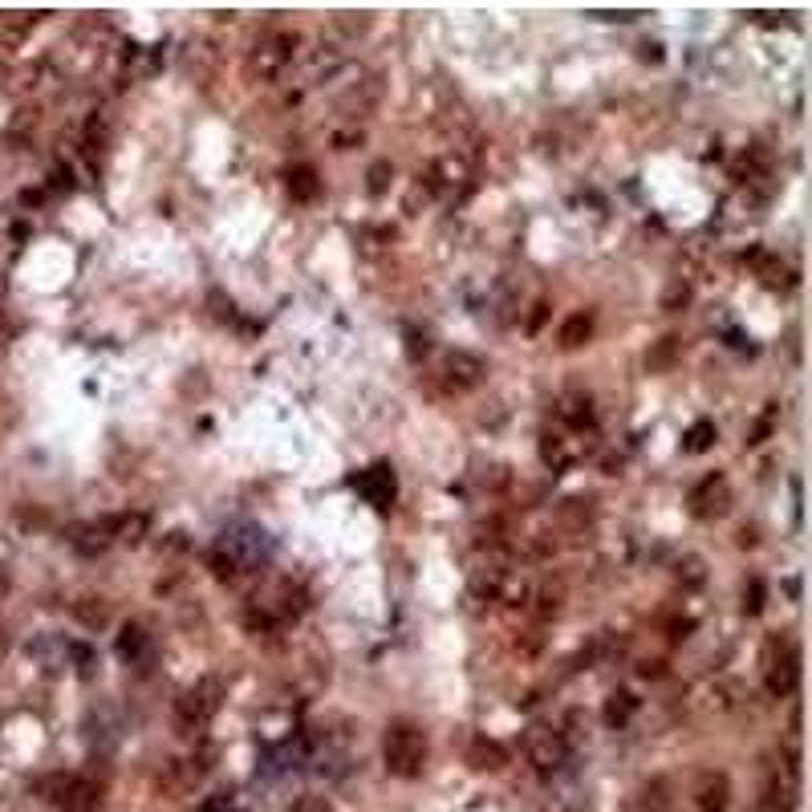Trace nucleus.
<instances>
[{"instance_id": "e433bc0d", "label": "nucleus", "mask_w": 812, "mask_h": 812, "mask_svg": "<svg viewBox=\"0 0 812 812\" xmlns=\"http://www.w3.org/2000/svg\"><path fill=\"white\" fill-rule=\"evenodd\" d=\"M293 812H334V808H329V800H326V797H301Z\"/></svg>"}, {"instance_id": "4be33fe9", "label": "nucleus", "mask_w": 812, "mask_h": 812, "mask_svg": "<svg viewBox=\"0 0 812 812\" xmlns=\"http://www.w3.org/2000/svg\"><path fill=\"white\" fill-rule=\"evenodd\" d=\"M638 711V698H634L630 691H614L606 703V723L609 727H622V723H630V715Z\"/></svg>"}, {"instance_id": "ea45409f", "label": "nucleus", "mask_w": 812, "mask_h": 812, "mask_svg": "<svg viewBox=\"0 0 812 812\" xmlns=\"http://www.w3.org/2000/svg\"><path fill=\"white\" fill-rule=\"evenodd\" d=\"M638 675H642V678H658V675H662V662H642Z\"/></svg>"}, {"instance_id": "cd10ccee", "label": "nucleus", "mask_w": 812, "mask_h": 812, "mask_svg": "<svg viewBox=\"0 0 812 812\" xmlns=\"http://www.w3.org/2000/svg\"><path fill=\"white\" fill-rule=\"evenodd\" d=\"M687 305H691V285H687L683 276H670L667 293H662V309L678 313V309H687Z\"/></svg>"}, {"instance_id": "a878e982", "label": "nucleus", "mask_w": 812, "mask_h": 812, "mask_svg": "<svg viewBox=\"0 0 812 812\" xmlns=\"http://www.w3.org/2000/svg\"><path fill=\"white\" fill-rule=\"evenodd\" d=\"M675 357H678V337H662L658 346L650 349V354H646V370H670V366H675Z\"/></svg>"}, {"instance_id": "c85d7f7f", "label": "nucleus", "mask_w": 812, "mask_h": 812, "mask_svg": "<svg viewBox=\"0 0 812 812\" xmlns=\"http://www.w3.org/2000/svg\"><path fill=\"white\" fill-rule=\"evenodd\" d=\"M711 443H715V423H707V418H703V423H695L691 431H687L683 451H687V456H698V451H707Z\"/></svg>"}, {"instance_id": "f03ea898", "label": "nucleus", "mask_w": 812, "mask_h": 812, "mask_svg": "<svg viewBox=\"0 0 812 812\" xmlns=\"http://www.w3.org/2000/svg\"><path fill=\"white\" fill-rule=\"evenodd\" d=\"M293 54H296L293 33H268V37L256 41V49L248 54V77L252 82H276V77L293 65Z\"/></svg>"}, {"instance_id": "4c0bfd02", "label": "nucleus", "mask_w": 812, "mask_h": 812, "mask_svg": "<svg viewBox=\"0 0 812 812\" xmlns=\"http://www.w3.org/2000/svg\"><path fill=\"white\" fill-rule=\"evenodd\" d=\"M545 317H548V305H545V301H536V305H532V317H528V334H540Z\"/></svg>"}, {"instance_id": "f8f14e48", "label": "nucleus", "mask_w": 812, "mask_h": 812, "mask_svg": "<svg viewBox=\"0 0 812 812\" xmlns=\"http://www.w3.org/2000/svg\"><path fill=\"white\" fill-rule=\"evenodd\" d=\"M69 545L77 548V553L94 556V553H106L110 545H115V520H94V524H77L74 536H69Z\"/></svg>"}, {"instance_id": "9d476101", "label": "nucleus", "mask_w": 812, "mask_h": 812, "mask_svg": "<svg viewBox=\"0 0 812 812\" xmlns=\"http://www.w3.org/2000/svg\"><path fill=\"white\" fill-rule=\"evenodd\" d=\"M354 487L374 504V508H390V504H395V471H390L386 464H374L370 471H362V476L354 479Z\"/></svg>"}, {"instance_id": "2f4dec72", "label": "nucleus", "mask_w": 812, "mask_h": 812, "mask_svg": "<svg viewBox=\"0 0 812 812\" xmlns=\"http://www.w3.org/2000/svg\"><path fill=\"white\" fill-rule=\"evenodd\" d=\"M106 138H110V122L94 115L90 122H85V143H90V151H102V146H106Z\"/></svg>"}, {"instance_id": "9b49d317", "label": "nucleus", "mask_w": 812, "mask_h": 812, "mask_svg": "<svg viewBox=\"0 0 812 812\" xmlns=\"http://www.w3.org/2000/svg\"><path fill=\"white\" fill-rule=\"evenodd\" d=\"M727 797H731V784L723 772H703L695 784V805L698 812H727Z\"/></svg>"}, {"instance_id": "2eb2a0df", "label": "nucleus", "mask_w": 812, "mask_h": 812, "mask_svg": "<svg viewBox=\"0 0 812 812\" xmlns=\"http://www.w3.org/2000/svg\"><path fill=\"white\" fill-rule=\"evenodd\" d=\"M378 98H382V77L370 74V77H362V82H357L354 90H349L346 98H342V110H346V115H366V110L378 106Z\"/></svg>"}, {"instance_id": "58836bf2", "label": "nucleus", "mask_w": 812, "mask_h": 812, "mask_svg": "<svg viewBox=\"0 0 812 812\" xmlns=\"http://www.w3.org/2000/svg\"><path fill=\"white\" fill-rule=\"evenodd\" d=\"M199 812H236V805H232L228 797H216V800H207V805L199 808Z\"/></svg>"}, {"instance_id": "7c9ffc66", "label": "nucleus", "mask_w": 812, "mask_h": 812, "mask_svg": "<svg viewBox=\"0 0 812 812\" xmlns=\"http://www.w3.org/2000/svg\"><path fill=\"white\" fill-rule=\"evenodd\" d=\"M334 29L346 33V37H362L370 29V13H337L334 16Z\"/></svg>"}, {"instance_id": "f704fd0d", "label": "nucleus", "mask_w": 812, "mask_h": 812, "mask_svg": "<svg viewBox=\"0 0 812 812\" xmlns=\"http://www.w3.org/2000/svg\"><path fill=\"white\" fill-rule=\"evenodd\" d=\"M508 467H500V464H492V467H484L479 471V484L484 487H508Z\"/></svg>"}, {"instance_id": "412c9836", "label": "nucleus", "mask_w": 812, "mask_h": 812, "mask_svg": "<svg viewBox=\"0 0 812 812\" xmlns=\"http://www.w3.org/2000/svg\"><path fill=\"white\" fill-rule=\"evenodd\" d=\"M74 614L82 617L90 630H98V626L110 622V601L106 597H82V601H74Z\"/></svg>"}, {"instance_id": "a211bd4d", "label": "nucleus", "mask_w": 812, "mask_h": 812, "mask_svg": "<svg viewBox=\"0 0 812 812\" xmlns=\"http://www.w3.org/2000/svg\"><path fill=\"white\" fill-rule=\"evenodd\" d=\"M289 195L296 199V204H309V199L321 195V179L313 167H293L289 171Z\"/></svg>"}, {"instance_id": "79ce46f5", "label": "nucleus", "mask_w": 812, "mask_h": 812, "mask_svg": "<svg viewBox=\"0 0 812 812\" xmlns=\"http://www.w3.org/2000/svg\"><path fill=\"white\" fill-rule=\"evenodd\" d=\"M0 654H5V638H0Z\"/></svg>"}, {"instance_id": "ddd939ff", "label": "nucleus", "mask_w": 812, "mask_h": 812, "mask_svg": "<svg viewBox=\"0 0 812 812\" xmlns=\"http://www.w3.org/2000/svg\"><path fill=\"white\" fill-rule=\"evenodd\" d=\"M556 423H565L573 435H585L593 426V403L589 395H561L556 398Z\"/></svg>"}, {"instance_id": "dca6fc26", "label": "nucleus", "mask_w": 812, "mask_h": 812, "mask_svg": "<svg viewBox=\"0 0 812 812\" xmlns=\"http://www.w3.org/2000/svg\"><path fill=\"white\" fill-rule=\"evenodd\" d=\"M118 654L130 662V667L146 670V662H151V638H146L143 626H126L118 638Z\"/></svg>"}, {"instance_id": "20e7f679", "label": "nucleus", "mask_w": 812, "mask_h": 812, "mask_svg": "<svg viewBox=\"0 0 812 812\" xmlns=\"http://www.w3.org/2000/svg\"><path fill=\"white\" fill-rule=\"evenodd\" d=\"M54 805L61 812H102V788L94 780H82V776H57Z\"/></svg>"}, {"instance_id": "c756f323", "label": "nucleus", "mask_w": 812, "mask_h": 812, "mask_svg": "<svg viewBox=\"0 0 812 812\" xmlns=\"http://www.w3.org/2000/svg\"><path fill=\"white\" fill-rule=\"evenodd\" d=\"M33 21H37L33 13H5V16H0V33H5L8 41H21L25 33L33 29Z\"/></svg>"}, {"instance_id": "5701e85b", "label": "nucleus", "mask_w": 812, "mask_h": 812, "mask_svg": "<svg viewBox=\"0 0 812 812\" xmlns=\"http://www.w3.org/2000/svg\"><path fill=\"white\" fill-rule=\"evenodd\" d=\"M752 265H756L759 281H764L767 289H780V285H788V281H784V276H788V268H784L776 256H764V252H752Z\"/></svg>"}, {"instance_id": "b1692460", "label": "nucleus", "mask_w": 812, "mask_h": 812, "mask_svg": "<svg viewBox=\"0 0 812 812\" xmlns=\"http://www.w3.org/2000/svg\"><path fill=\"white\" fill-rule=\"evenodd\" d=\"M561 520L569 524V528H589L593 524V500H581V496H573V500L561 504Z\"/></svg>"}, {"instance_id": "bb28decb", "label": "nucleus", "mask_w": 812, "mask_h": 812, "mask_svg": "<svg viewBox=\"0 0 812 812\" xmlns=\"http://www.w3.org/2000/svg\"><path fill=\"white\" fill-rule=\"evenodd\" d=\"M675 577L683 589H698V585L707 581V565L698 561V556H683V561L675 565Z\"/></svg>"}, {"instance_id": "f3484780", "label": "nucleus", "mask_w": 812, "mask_h": 812, "mask_svg": "<svg viewBox=\"0 0 812 812\" xmlns=\"http://www.w3.org/2000/svg\"><path fill=\"white\" fill-rule=\"evenodd\" d=\"M467 764L479 767V772H496V767L508 764V752H504L496 739H476V744H471V752H467Z\"/></svg>"}, {"instance_id": "6ab92c4d", "label": "nucleus", "mask_w": 812, "mask_h": 812, "mask_svg": "<svg viewBox=\"0 0 812 812\" xmlns=\"http://www.w3.org/2000/svg\"><path fill=\"white\" fill-rule=\"evenodd\" d=\"M589 334H593V317L589 313H573V317L561 326L556 342H561V349H577V346L589 342Z\"/></svg>"}, {"instance_id": "1a4fd4ad", "label": "nucleus", "mask_w": 812, "mask_h": 812, "mask_svg": "<svg viewBox=\"0 0 812 812\" xmlns=\"http://www.w3.org/2000/svg\"><path fill=\"white\" fill-rule=\"evenodd\" d=\"M204 772H207V764H199L195 756H191V759H167L163 772H159V788L171 792V797H183L187 788H195Z\"/></svg>"}, {"instance_id": "c9c22d12", "label": "nucleus", "mask_w": 812, "mask_h": 812, "mask_svg": "<svg viewBox=\"0 0 812 812\" xmlns=\"http://www.w3.org/2000/svg\"><path fill=\"white\" fill-rule=\"evenodd\" d=\"M386 179H390V163H374V167H370V191H374V195L386 191Z\"/></svg>"}, {"instance_id": "0eeeda50", "label": "nucleus", "mask_w": 812, "mask_h": 812, "mask_svg": "<svg viewBox=\"0 0 812 812\" xmlns=\"http://www.w3.org/2000/svg\"><path fill=\"white\" fill-rule=\"evenodd\" d=\"M487 366L484 357L467 354V349H451L447 357H443V382H447L456 395H464V390H476L479 382H484Z\"/></svg>"}, {"instance_id": "4468645a", "label": "nucleus", "mask_w": 812, "mask_h": 812, "mask_svg": "<svg viewBox=\"0 0 812 812\" xmlns=\"http://www.w3.org/2000/svg\"><path fill=\"white\" fill-rule=\"evenodd\" d=\"M797 808V772H776L764 788V812H792Z\"/></svg>"}, {"instance_id": "393cba45", "label": "nucleus", "mask_w": 812, "mask_h": 812, "mask_svg": "<svg viewBox=\"0 0 812 812\" xmlns=\"http://www.w3.org/2000/svg\"><path fill=\"white\" fill-rule=\"evenodd\" d=\"M143 536H146V512L115 516V540H130V545H138Z\"/></svg>"}, {"instance_id": "39448f33", "label": "nucleus", "mask_w": 812, "mask_h": 812, "mask_svg": "<svg viewBox=\"0 0 812 812\" xmlns=\"http://www.w3.org/2000/svg\"><path fill=\"white\" fill-rule=\"evenodd\" d=\"M727 508H731V484H727V476L711 471L707 479H698L695 492H691V512H695V516L698 520H719Z\"/></svg>"}, {"instance_id": "423d86ee", "label": "nucleus", "mask_w": 812, "mask_h": 812, "mask_svg": "<svg viewBox=\"0 0 812 812\" xmlns=\"http://www.w3.org/2000/svg\"><path fill=\"white\" fill-rule=\"evenodd\" d=\"M528 759L536 764V772H556L569 759V739L556 727H532L528 731Z\"/></svg>"}, {"instance_id": "473e14b6", "label": "nucleus", "mask_w": 812, "mask_h": 812, "mask_svg": "<svg viewBox=\"0 0 812 812\" xmlns=\"http://www.w3.org/2000/svg\"><path fill=\"white\" fill-rule=\"evenodd\" d=\"M642 805L650 808V812H667V805H670V797H667V780H654L650 788L642 792Z\"/></svg>"}, {"instance_id": "7ed1b4c3", "label": "nucleus", "mask_w": 812, "mask_h": 812, "mask_svg": "<svg viewBox=\"0 0 812 812\" xmlns=\"http://www.w3.org/2000/svg\"><path fill=\"white\" fill-rule=\"evenodd\" d=\"M220 703H224V683H220V678H199V683L187 687V691H183V698L175 703L179 727H187V731L204 727V723L212 719L216 711H220Z\"/></svg>"}, {"instance_id": "f257e3e1", "label": "nucleus", "mask_w": 812, "mask_h": 812, "mask_svg": "<svg viewBox=\"0 0 812 812\" xmlns=\"http://www.w3.org/2000/svg\"><path fill=\"white\" fill-rule=\"evenodd\" d=\"M382 756H386V772L403 776V780H415L426 764V736L415 727V723H395L386 731V744H382Z\"/></svg>"}, {"instance_id": "72a5a7b5", "label": "nucleus", "mask_w": 812, "mask_h": 812, "mask_svg": "<svg viewBox=\"0 0 812 812\" xmlns=\"http://www.w3.org/2000/svg\"><path fill=\"white\" fill-rule=\"evenodd\" d=\"M744 609H747V614H759V609H764V581H759V577L747 581V589H744Z\"/></svg>"}, {"instance_id": "a19ab883", "label": "nucleus", "mask_w": 812, "mask_h": 812, "mask_svg": "<svg viewBox=\"0 0 812 812\" xmlns=\"http://www.w3.org/2000/svg\"><path fill=\"white\" fill-rule=\"evenodd\" d=\"M739 545L752 548V545H756V528H739Z\"/></svg>"}, {"instance_id": "6e6552de", "label": "nucleus", "mask_w": 812, "mask_h": 812, "mask_svg": "<svg viewBox=\"0 0 812 812\" xmlns=\"http://www.w3.org/2000/svg\"><path fill=\"white\" fill-rule=\"evenodd\" d=\"M581 456H585V443L573 439V435H565V431H545V435H540V459H545V467L569 471Z\"/></svg>"}, {"instance_id": "aec40b11", "label": "nucleus", "mask_w": 812, "mask_h": 812, "mask_svg": "<svg viewBox=\"0 0 812 812\" xmlns=\"http://www.w3.org/2000/svg\"><path fill=\"white\" fill-rule=\"evenodd\" d=\"M528 601H532V614L536 617H556L561 614V606H565V589L561 585H545V589H536V593H528Z\"/></svg>"}]
</instances>
